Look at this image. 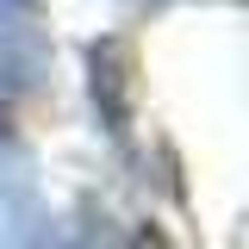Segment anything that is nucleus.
I'll return each instance as SVG.
<instances>
[{
	"label": "nucleus",
	"instance_id": "obj_1",
	"mask_svg": "<svg viewBox=\"0 0 249 249\" xmlns=\"http://www.w3.org/2000/svg\"><path fill=\"white\" fill-rule=\"evenodd\" d=\"M88 69H93V106L112 137L131 131V93H137V50L131 37H100L88 50Z\"/></svg>",
	"mask_w": 249,
	"mask_h": 249
},
{
	"label": "nucleus",
	"instance_id": "obj_2",
	"mask_svg": "<svg viewBox=\"0 0 249 249\" xmlns=\"http://www.w3.org/2000/svg\"><path fill=\"white\" fill-rule=\"evenodd\" d=\"M131 249H175V243H168L162 231H150V224H143V231H137V243H131Z\"/></svg>",
	"mask_w": 249,
	"mask_h": 249
},
{
	"label": "nucleus",
	"instance_id": "obj_3",
	"mask_svg": "<svg viewBox=\"0 0 249 249\" xmlns=\"http://www.w3.org/2000/svg\"><path fill=\"white\" fill-rule=\"evenodd\" d=\"M137 6H162V0H137Z\"/></svg>",
	"mask_w": 249,
	"mask_h": 249
}]
</instances>
